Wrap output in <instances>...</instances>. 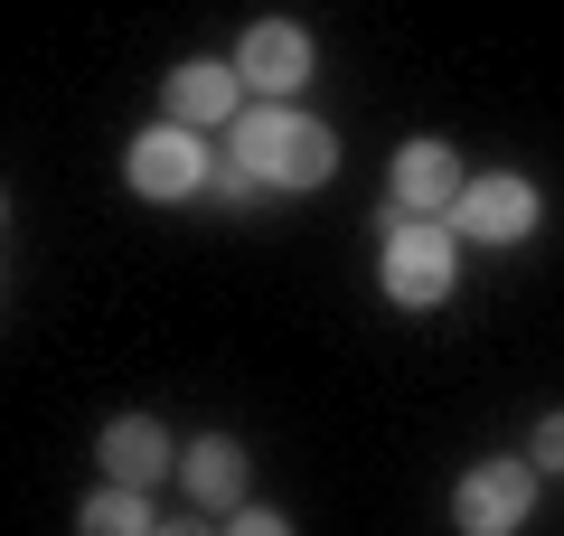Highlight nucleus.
<instances>
[{
	"mask_svg": "<svg viewBox=\"0 0 564 536\" xmlns=\"http://www.w3.org/2000/svg\"><path fill=\"white\" fill-rule=\"evenodd\" d=\"M377 282L395 311H443L452 282H462V255H452V226H414V217H386L377 245Z\"/></svg>",
	"mask_w": 564,
	"mask_h": 536,
	"instance_id": "nucleus-2",
	"label": "nucleus"
},
{
	"mask_svg": "<svg viewBox=\"0 0 564 536\" xmlns=\"http://www.w3.org/2000/svg\"><path fill=\"white\" fill-rule=\"evenodd\" d=\"M161 536H217V527H207V517H170Z\"/></svg>",
	"mask_w": 564,
	"mask_h": 536,
	"instance_id": "nucleus-15",
	"label": "nucleus"
},
{
	"mask_svg": "<svg viewBox=\"0 0 564 536\" xmlns=\"http://www.w3.org/2000/svg\"><path fill=\"white\" fill-rule=\"evenodd\" d=\"M122 179H132V199H151V207L207 199V141H198V132H180V122H161V132H132V151H122Z\"/></svg>",
	"mask_w": 564,
	"mask_h": 536,
	"instance_id": "nucleus-4",
	"label": "nucleus"
},
{
	"mask_svg": "<svg viewBox=\"0 0 564 536\" xmlns=\"http://www.w3.org/2000/svg\"><path fill=\"white\" fill-rule=\"evenodd\" d=\"M536 217H545V199H536V179H518V170H489V179H462V199H452V245H518V236H536Z\"/></svg>",
	"mask_w": 564,
	"mask_h": 536,
	"instance_id": "nucleus-3",
	"label": "nucleus"
},
{
	"mask_svg": "<svg viewBox=\"0 0 564 536\" xmlns=\"http://www.w3.org/2000/svg\"><path fill=\"white\" fill-rule=\"evenodd\" d=\"M311 66H321V47H311L302 20H254V29H245V47H236V85H245V95H263V104H292L311 85Z\"/></svg>",
	"mask_w": 564,
	"mask_h": 536,
	"instance_id": "nucleus-6",
	"label": "nucleus"
},
{
	"mask_svg": "<svg viewBox=\"0 0 564 536\" xmlns=\"http://www.w3.org/2000/svg\"><path fill=\"white\" fill-rule=\"evenodd\" d=\"M226 151L245 160V179H254V189H321V179L339 170L329 122H311L302 104H254V114H236Z\"/></svg>",
	"mask_w": 564,
	"mask_h": 536,
	"instance_id": "nucleus-1",
	"label": "nucleus"
},
{
	"mask_svg": "<svg viewBox=\"0 0 564 536\" xmlns=\"http://www.w3.org/2000/svg\"><path fill=\"white\" fill-rule=\"evenodd\" d=\"M170 471H180V452H170V433L151 415H113L104 424V480H113V490L151 499V480H170Z\"/></svg>",
	"mask_w": 564,
	"mask_h": 536,
	"instance_id": "nucleus-9",
	"label": "nucleus"
},
{
	"mask_svg": "<svg viewBox=\"0 0 564 536\" xmlns=\"http://www.w3.org/2000/svg\"><path fill=\"white\" fill-rule=\"evenodd\" d=\"M527 508H536V471L527 461H470L452 480V527L462 536H518Z\"/></svg>",
	"mask_w": 564,
	"mask_h": 536,
	"instance_id": "nucleus-5",
	"label": "nucleus"
},
{
	"mask_svg": "<svg viewBox=\"0 0 564 536\" xmlns=\"http://www.w3.org/2000/svg\"><path fill=\"white\" fill-rule=\"evenodd\" d=\"M161 104H170V122H180V132H226V122H236V104H245V85H236V66L198 57V66H170V76H161Z\"/></svg>",
	"mask_w": 564,
	"mask_h": 536,
	"instance_id": "nucleus-8",
	"label": "nucleus"
},
{
	"mask_svg": "<svg viewBox=\"0 0 564 536\" xmlns=\"http://www.w3.org/2000/svg\"><path fill=\"white\" fill-rule=\"evenodd\" d=\"M76 536H161V517H151V499H141V490H113V480H104V490L85 499Z\"/></svg>",
	"mask_w": 564,
	"mask_h": 536,
	"instance_id": "nucleus-11",
	"label": "nucleus"
},
{
	"mask_svg": "<svg viewBox=\"0 0 564 536\" xmlns=\"http://www.w3.org/2000/svg\"><path fill=\"white\" fill-rule=\"evenodd\" d=\"M180 480H188V499H198V508L236 517L245 490H254V461H245L236 433H207V442H188V452H180Z\"/></svg>",
	"mask_w": 564,
	"mask_h": 536,
	"instance_id": "nucleus-10",
	"label": "nucleus"
},
{
	"mask_svg": "<svg viewBox=\"0 0 564 536\" xmlns=\"http://www.w3.org/2000/svg\"><path fill=\"white\" fill-rule=\"evenodd\" d=\"M386 189H395V217L443 226L452 199H462V160H452V141H404L395 170H386Z\"/></svg>",
	"mask_w": 564,
	"mask_h": 536,
	"instance_id": "nucleus-7",
	"label": "nucleus"
},
{
	"mask_svg": "<svg viewBox=\"0 0 564 536\" xmlns=\"http://www.w3.org/2000/svg\"><path fill=\"white\" fill-rule=\"evenodd\" d=\"M207 199H217V207H254L263 189L245 179V160H236V151H207Z\"/></svg>",
	"mask_w": 564,
	"mask_h": 536,
	"instance_id": "nucleus-12",
	"label": "nucleus"
},
{
	"mask_svg": "<svg viewBox=\"0 0 564 536\" xmlns=\"http://www.w3.org/2000/svg\"><path fill=\"white\" fill-rule=\"evenodd\" d=\"M0 217H10V199H0Z\"/></svg>",
	"mask_w": 564,
	"mask_h": 536,
	"instance_id": "nucleus-16",
	"label": "nucleus"
},
{
	"mask_svg": "<svg viewBox=\"0 0 564 536\" xmlns=\"http://www.w3.org/2000/svg\"><path fill=\"white\" fill-rule=\"evenodd\" d=\"M527 471H564V405L536 424V433H527Z\"/></svg>",
	"mask_w": 564,
	"mask_h": 536,
	"instance_id": "nucleus-13",
	"label": "nucleus"
},
{
	"mask_svg": "<svg viewBox=\"0 0 564 536\" xmlns=\"http://www.w3.org/2000/svg\"><path fill=\"white\" fill-rule=\"evenodd\" d=\"M226 536H292V517H282V508H236Z\"/></svg>",
	"mask_w": 564,
	"mask_h": 536,
	"instance_id": "nucleus-14",
	"label": "nucleus"
}]
</instances>
